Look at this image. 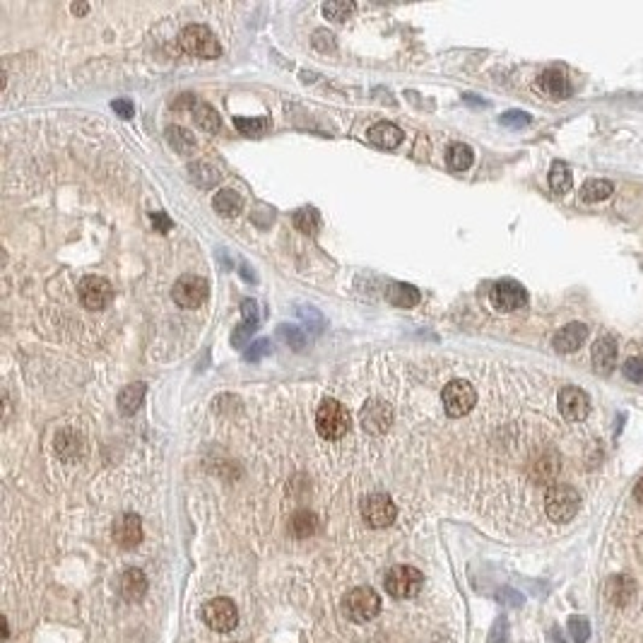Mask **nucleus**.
<instances>
[{
	"mask_svg": "<svg viewBox=\"0 0 643 643\" xmlns=\"http://www.w3.org/2000/svg\"><path fill=\"white\" fill-rule=\"evenodd\" d=\"M280 337L284 342H292L296 350L304 347V335H301L299 328H294V325H280Z\"/></svg>",
	"mask_w": 643,
	"mask_h": 643,
	"instance_id": "obj_38",
	"label": "nucleus"
},
{
	"mask_svg": "<svg viewBox=\"0 0 643 643\" xmlns=\"http://www.w3.org/2000/svg\"><path fill=\"white\" fill-rule=\"evenodd\" d=\"M350 427H352L350 412L342 403H337V400H332V398H325L323 403L318 405L316 429L323 439H330V441L342 439V436L350 432Z\"/></svg>",
	"mask_w": 643,
	"mask_h": 643,
	"instance_id": "obj_1",
	"label": "nucleus"
},
{
	"mask_svg": "<svg viewBox=\"0 0 643 643\" xmlns=\"http://www.w3.org/2000/svg\"><path fill=\"white\" fill-rule=\"evenodd\" d=\"M422 586H424V574L415 566L400 564V566H393L386 574V591L398 600L415 598L422 591Z\"/></svg>",
	"mask_w": 643,
	"mask_h": 643,
	"instance_id": "obj_5",
	"label": "nucleus"
},
{
	"mask_svg": "<svg viewBox=\"0 0 643 643\" xmlns=\"http://www.w3.org/2000/svg\"><path fill=\"white\" fill-rule=\"evenodd\" d=\"M557 403H559L561 415L571 422L586 420L588 412H591V398H588L586 391H581V388H576V386H564L559 391Z\"/></svg>",
	"mask_w": 643,
	"mask_h": 643,
	"instance_id": "obj_12",
	"label": "nucleus"
},
{
	"mask_svg": "<svg viewBox=\"0 0 643 643\" xmlns=\"http://www.w3.org/2000/svg\"><path fill=\"white\" fill-rule=\"evenodd\" d=\"M569 634H571L574 643H588V639H591V624L581 615L569 617Z\"/></svg>",
	"mask_w": 643,
	"mask_h": 643,
	"instance_id": "obj_32",
	"label": "nucleus"
},
{
	"mask_svg": "<svg viewBox=\"0 0 643 643\" xmlns=\"http://www.w3.org/2000/svg\"><path fill=\"white\" fill-rule=\"evenodd\" d=\"M172 294H174V301L181 308H198L208 301L210 284H208V280H203V277H198V275H184L176 280Z\"/></svg>",
	"mask_w": 643,
	"mask_h": 643,
	"instance_id": "obj_8",
	"label": "nucleus"
},
{
	"mask_svg": "<svg viewBox=\"0 0 643 643\" xmlns=\"http://www.w3.org/2000/svg\"><path fill=\"white\" fill-rule=\"evenodd\" d=\"M256 328L258 325H253V323H241V325H236V330L232 332V345H236V347H244V345L248 342V337L256 332Z\"/></svg>",
	"mask_w": 643,
	"mask_h": 643,
	"instance_id": "obj_37",
	"label": "nucleus"
},
{
	"mask_svg": "<svg viewBox=\"0 0 643 643\" xmlns=\"http://www.w3.org/2000/svg\"><path fill=\"white\" fill-rule=\"evenodd\" d=\"M241 313H244V323L258 325V304L253 299H244V301H241Z\"/></svg>",
	"mask_w": 643,
	"mask_h": 643,
	"instance_id": "obj_40",
	"label": "nucleus"
},
{
	"mask_svg": "<svg viewBox=\"0 0 643 643\" xmlns=\"http://www.w3.org/2000/svg\"><path fill=\"white\" fill-rule=\"evenodd\" d=\"M294 227L304 234H316L320 227V215L313 208H304L294 215Z\"/></svg>",
	"mask_w": 643,
	"mask_h": 643,
	"instance_id": "obj_30",
	"label": "nucleus"
},
{
	"mask_svg": "<svg viewBox=\"0 0 643 643\" xmlns=\"http://www.w3.org/2000/svg\"><path fill=\"white\" fill-rule=\"evenodd\" d=\"M359 422L369 434H386L388 427L393 424V410L388 403L381 400H369L367 408L359 412Z\"/></svg>",
	"mask_w": 643,
	"mask_h": 643,
	"instance_id": "obj_13",
	"label": "nucleus"
},
{
	"mask_svg": "<svg viewBox=\"0 0 643 643\" xmlns=\"http://www.w3.org/2000/svg\"><path fill=\"white\" fill-rule=\"evenodd\" d=\"M118 591L128 603H138V600H142V596L147 593V578H145V574L140 569H128V571L121 576Z\"/></svg>",
	"mask_w": 643,
	"mask_h": 643,
	"instance_id": "obj_16",
	"label": "nucleus"
},
{
	"mask_svg": "<svg viewBox=\"0 0 643 643\" xmlns=\"http://www.w3.org/2000/svg\"><path fill=\"white\" fill-rule=\"evenodd\" d=\"M622 371L634 384H643V359H639V357H632V359L624 362Z\"/></svg>",
	"mask_w": 643,
	"mask_h": 643,
	"instance_id": "obj_35",
	"label": "nucleus"
},
{
	"mask_svg": "<svg viewBox=\"0 0 643 643\" xmlns=\"http://www.w3.org/2000/svg\"><path fill=\"white\" fill-rule=\"evenodd\" d=\"M193 118H196L198 128H203L205 133H217L220 130V116L217 111L208 104H196L193 106Z\"/></svg>",
	"mask_w": 643,
	"mask_h": 643,
	"instance_id": "obj_28",
	"label": "nucleus"
},
{
	"mask_svg": "<svg viewBox=\"0 0 643 643\" xmlns=\"http://www.w3.org/2000/svg\"><path fill=\"white\" fill-rule=\"evenodd\" d=\"M87 10H89L87 5H77V3L72 5V12H75V15H84V12H87Z\"/></svg>",
	"mask_w": 643,
	"mask_h": 643,
	"instance_id": "obj_44",
	"label": "nucleus"
},
{
	"mask_svg": "<svg viewBox=\"0 0 643 643\" xmlns=\"http://www.w3.org/2000/svg\"><path fill=\"white\" fill-rule=\"evenodd\" d=\"M581 506V496L578 491L569 484H552L547 489V496H544V508H547V515L554 523H566L571 520L576 513H578Z\"/></svg>",
	"mask_w": 643,
	"mask_h": 643,
	"instance_id": "obj_3",
	"label": "nucleus"
},
{
	"mask_svg": "<svg viewBox=\"0 0 643 643\" xmlns=\"http://www.w3.org/2000/svg\"><path fill=\"white\" fill-rule=\"evenodd\" d=\"M234 125H236V130H239L241 135H248V138H260V135H265V133H268V128H270V121H268V118H263V116H258V118H244V116H236V118H234Z\"/></svg>",
	"mask_w": 643,
	"mask_h": 643,
	"instance_id": "obj_27",
	"label": "nucleus"
},
{
	"mask_svg": "<svg viewBox=\"0 0 643 643\" xmlns=\"http://www.w3.org/2000/svg\"><path fill=\"white\" fill-rule=\"evenodd\" d=\"M212 205H215V210L220 212L222 217H236L241 210H244V198H241L236 191H232V188H224V191H220L215 198H212Z\"/></svg>",
	"mask_w": 643,
	"mask_h": 643,
	"instance_id": "obj_21",
	"label": "nucleus"
},
{
	"mask_svg": "<svg viewBox=\"0 0 643 643\" xmlns=\"http://www.w3.org/2000/svg\"><path fill=\"white\" fill-rule=\"evenodd\" d=\"M68 448H72V451H75V456H77V453H80V448H82V439L77 434H72V432L58 434L56 436V451L65 458V456H68Z\"/></svg>",
	"mask_w": 643,
	"mask_h": 643,
	"instance_id": "obj_33",
	"label": "nucleus"
},
{
	"mask_svg": "<svg viewBox=\"0 0 643 643\" xmlns=\"http://www.w3.org/2000/svg\"><path fill=\"white\" fill-rule=\"evenodd\" d=\"M441 400H444L446 415L453 417V420H458V417H465L472 408H475L477 393L468 381H451L448 386H444Z\"/></svg>",
	"mask_w": 643,
	"mask_h": 643,
	"instance_id": "obj_6",
	"label": "nucleus"
},
{
	"mask_svg": "<svg viewBox=\"0 0 643 643\" xmlns=\"http://www.w3.org/2000/svg\"><path fill=\"white\" fill-rule=\"evenodd\" d=\"M398 515V508L391 496L386 494H371L362 501V518L371 527H388L393 525Z\"/></svg>",
	"mask_w": 643,
	"mask_h": 643,
	"instance_id": "obj_9",
	"label": "nucleus"
},
{
	"mask_svg": "<svg viewBox=\"0 0 643 643\" xmlns=\"http://www.w3.org/2000/svg\"><path fill=\"white\" fill-rule=\"evenodd\" d=\"M525 301H527V294H525L523 284L515 280H501L494 284V289H491V304L503 313L518 311V308L525 306Z\"/></svg>",
	"mask_w": 643,
	"mask_h": 643,
	"instance_id": "obj_11",
	"label": "nucleus"
},
{
	"mask_svg": "<svg viewBox=\"0 0 643 643\" xmlns=\"http://www.w3.org/2000/svg\"><path fill=\"white\" fill-rule=\"evenodd\" d=\"M367 138H369V142L376 145V147H381V150H396L398 145L403 142L405 133L400 130L398 125L388 123V121H381V123H376V125L369 128Z\"/></svg>",
	"mask_w": 643,
	"mask_h": 643,
	"instance_id": "obj_15",
	"label": "nucleus"
},
{
	"mask_svg": "<svg viewBox=\"0 0 643 643\" xmlns=\"http://www.w3.org/2000/svg\"><path fill=\"white\" fill-rule=\"evenodd\" d=\"M323 12H325V17H330V20H335V22H345L347 17L354 12V3H328L325 8H323Z\"/></svg>",
	"mask_w": 643,
	"mask_h": 643,
	"instance_id": "obj_34",
	"label": "nucleus"
},
{
	"mask_svg": "<svg viewBox=\"0 0 643 643\" xmlns=\"http://www.w3.org/2000/svg\"><path fill=\"white\" fill-rule=\"evenodd\" d=\"M501 123L508 125V128H523V125L530 123V116L525 111H506L501 113Z\"/></svg>",
	"mask_w": 643,
	"mask_h": 643,
	"instance_id": "obj_36",
	"label": "nucleus"
},
{
	"mask_svg": "<svg viewBox=\"0 0 643 643\" xmlns=\"http://www.w3.org/2000/svg\"><path fill=\"white\" fill-rule=\"evenodd\" d=\"M113 539H116L118 547L123 549H133L142 542V520L140 515L135 513H123L116 518L113 523Z\"/></svg>",
	"mask_w": 643,
	"mask_h": 643,
	"instance_id": "obj_14",
	"label": "nucleus"
},
{
	"mask_svg": "<svg viewBox=\"0 0 643 643\" xmlns=\"http://www.w3.org/2000/svg\"><path fill=\"white\" fill-rule=\"evenodd\" d=\"M612 191H615V188H612L610 181L591 179V181H586L583 188H581V198H583L586 203H600V200L610 198Z\"/></svg>",
	"mask_w": 643,
	"mask_h": 643,
	"instance_id": "obj_25",
	"label": "nucleus"
},
{
	"mask_svg": "<svg viewBox=\"0 0 643 643\" xmlns=\"http://www.w3.org/2000/svg\"><path fill=\"white\" fill-rule=\"evenodd\" d=\"M634 496H636V501H639V503H641V506H643V477H641V480H639V484H636V489H634Z\"/></svg>",
	"mask_w": 643,
	"mask_h": 643,
	"instance_id": "obj_43",
	"label": "nucleus"
},
{
	"mask_svg": "<svg viewBox=\"0 0 643 643\" xmlns=\"http://www.w3.org/2000/svg\"><path fill=\"white\" fill-rule=\"evenodd\" d=\"M77 289H80V301L89 311H101L113 299V287L104 277H96V275L84 277Z\"/></svg>",
	"mask_w": 643,
	"mask_h": 643,
	"instance_id": "obj_10",
	"label": "nucleus"
},
{
	"mask_svg": "<svg viewBox=\"0 0 643 643\" xmlns=\"http://www.w3.org/2000/svg\"><path fill=\"white\" fill-rule=\"evenodd\" d=\"M111 106L121 118H130L133 113H135V106H133V101H128V99H116Z\"/></svg>",
	"mask_w": 643,
	"mask_h": 643,
	"instance_id": "obj_42",
	"label": "nucleus"
},
{
	"mask_svg": "<svg viewBox=\"0 0 643 643\" xmlns=\"http://www.w3.org/2000/svg\"><path fill=\"white\" fill-rule=\"evenodd\" d=\"M152 224H155V232L160 234H167L169 229H172V220H169L167 212H152Z\"/></svg>",
	"mask_w": 643,
	"mask_h": 643,
	"instance_id": "obj_41",
	"label": "nucleus"
},
{
	"mask_svg": "<svg viewBox=\"0 0 643 643\" xmlns=\"http://www.w3.org/2000/svg\"><path fill=\"white\" fill-rule=\"evenodd\" d=\"M472 157L475 155H472L470 145L456 142V145H451V150H448V167H451L453 172H465V169H470Z\"/></svg>",
	"mask_w": 643,
	"mask_h": 643,
	"instance_id": "obj_26",
	"label": "nucleus"
},
{
	"mask_svg": "<svg viewBox=\"0 0 643 643\" xmlns=\"http://www.w3.org/2000/svg\"><path fill=\"white\" fill-rule=\"evenodd\" d=\"M342 610H345V615H347V620L357 622V624L371 622L381 612V598H379V593L369 586L352 588L342 600Z\"/></svg>",
	"mask_w": 643,
	"mask_h": 643,
	"instance_id": "obj_2",
	"label": "nucleus"
},
{
	"mask_svg": "<svg viewBox=\"0 0 643 643\" xmlns=\"http://www.w3.org/2000/svg\"><path fill=\"white\" fill-rule=\"evenodd\" d=\"M268 352H270V342H268V340H258V342H253V345H251V350H248L246 354H244V359H248V362H258L260 357L268 354Z\"/></svg>",
	"mask_w": 643,
	"mask_h": 643,
	"instance_id": "obj_39",
	"label": "nucleus"
},
{
	"mask_svg": "<svg viewBox=\"0 0 643 643\" xmlns=\"http://www.w3.org/2000/svg\"><path fill=\"white\" fill-rule=\"evenodd\" d=\"M145 400V384H130L118 393V410L123 415H135Z\"/></svg>",
	"mask_w": 643,
	"mask_h": 643,
	"instance_id": "obj_22",
	"label": "nucleus"
},
{
	"mask_svg": "<svg viewBox=\"0 0 643 643\" xmlns=\"http://www.w3.org/2000/svg\"><path fill=\"white\" fill-rule=\"evenodd\" d=\"M539 87H542V92L552 96V99H566L569 94H571V84H569V77L564 75L561 70H544L542 75H539Z\"/></svg>",
	"mask_w": 643,
	"mask_h": 643,
	"instance_id": "obj_18",
	"label": "nucleus"
},
{
	"mask_svg": "<svg viewBox=\"0 0 643 643\" xmlns=\"http://www.w3.org/2000/svg\"><path fill=\"white\" fill-rule=\"evenodd\" d=\"M634 596V583L629 578H612L610 583V598L615 605H627L629 598Z\"/></svg>",
	"mask_w": 643,
	"mask_h": 643,
	"instance_id": "obj_31",
	"label": "nucleus"
},
{
	"mask_svg": "<svg viewBox=\"0 0 643 643\" xmlns=\"http://www.w3.org/2000/svg\"><path fill=\"white\" fill-rule=\"evenodd\" d=\"M203 622L212 632H232L239 624V610L229 598H212L203 605Z\"/></svg>",
	"mask_w": 643,
	"mask_h": 643,
	"instance_id": "obj_7",
	"label": "nucleus"
},
{
	"mask_svg": "<svg viewBox=\"0 0 643 643\" xmlns=\"http://www.w3.org/2000/svg\"><path fill=\"white\" fill-rule=\"evenodd\" d=\"M588 335V325L586 323H569L564 325L559 332L554 335V350L557 352H576L583 345V340Z\"/></svg>",
	"mask_w": 643,
	"mask_h": 643,
	"instance_id": "obj_17",
	"label": "nucleus"
},
{
	"mask_svg": "<svg viewBox=\"0 0 643 643\" xmlns=\"http://www.w3.org/2000/svg\"><path fill=\"white\" fill-rule=\"evenodd\" d=\"M571 184H574L571 169H569L564 162L557 160L554 164H552V169H549V188L561 196V193H566L569 188H571Z\"/></svg>",
	"mask_w": 643,
	"mask_h": 643,
	"instance_id": "obj_24",
	"label": "nucleus"
},
{
	"mask_svg": "<svg viewBox=\"0 0 643 643\" xmlns=\"http://www.w3.org/2000/svg\"><path fill=\"white\" fill-rule=\"evenodd\" d=\"M615 362H617V345L610 337H600L593 345V364H596V369L600 374H610L615 369Z\"/></svg>",
	"mask_w": 643,
	"mask_h": 643,
	"instance_id": "obj_19",
	"label": "nucleus"
},
{
	"mask_svg": "<svg viewBox=\"0 0 643 643\" xmlns=\"http://www.w3.org/2000/svg\"><path fill=\"white\" fill-rule=\"evenodd\" d=\"M318 530V518L311 511H296L289 520V535L296 539H306L311 535H316Z\"/></svg>",
	"mask_w": 643,
	"mask_h": 643,
	"instance_id": "obj_20",
	"label": "nucleus"
},
{
	"mask_svg": "<svg viewBox=\"0 0 643 643\" xmlns=\"http://www.w3.org/2000/svg\"><path fill=\"white\" fill-rule=\"evenodd\" d=\"M179 44L188 56H196V58H217L222 53L220 41L203 24H188L179 36Z\"/></svg>",
	"mask_w": 643,
	"mask_h": 643,
	"instance_id": "obj_4",
	"label": "nucleus"
},
{
	"mask_svg": "<svg viewBox=\"0 0 643 643\" xmlns=\"http://www.w3.org/2000/svg\"><path fill=\"white\" fill-rule=\"evenodd\" d=\"M167 138H169V142H172V147L181 155H191L193 150H196V140H193V135L188 130L181 128V125H172V128H167Z\"/></svg>",
	"mask_w": 643,
	"mask_h": 643,
	"instance_id": "obj_29",
	"label": "nucleus"
},
{
	"mask_svg": "<svg viewBox=\"0 0 643 643\" xmlns=\"http://www.w3.org/2000/svg\"><path fill=\"white\" fill-rule=\"evenodd\" d=\"M420 299H422L420 289L412 287V284H393V287L388 289V301L398 308H412L420 304Z\"/></svg>",
	"mask_w": 643,
	"mask_h": 643,
	"instance_id": "obj_23",
	"label": "nucleus"
}]
</instances>
